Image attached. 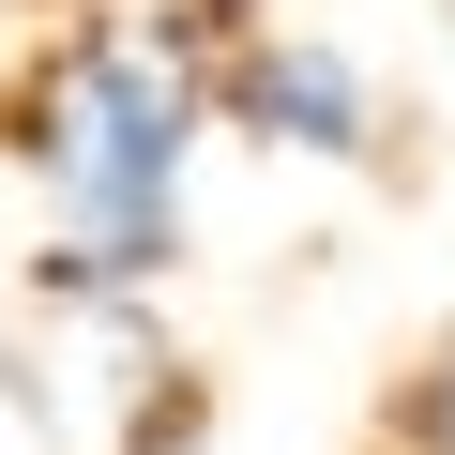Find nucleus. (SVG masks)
I'll return each instance as SVG.
<instances>
[{
	"mask_svg": "<svg viewBox=\"0 0 455 455\" xmlns=\"http://www.w3.org/2000/svg\"><path fill=\"white\" fill-rule=\"evenodd\" d=\"M395 440H410V455H455V334H440V364L410 379V410H395Z\"/></svg>",
	"mask_w": 455,
	"mask_h": 455,
	"instance_id": "3",
	"label": "nucleus"
},
{
	"mask_svg": "<svg viewBox=\"0 0 455 455\" xmlns=\"http://www.w3.org/2000/svg\"><path fill=\"white\" fill-rule=\"evenodd\" d=\"M212 122V76L167 46V31H76L16 107H0V137H16L61 197V259L46 289H152L182 259V152Z\"/></svg>",
	"mask_w": 455,
	"mask_h": 455,
	"instance_id": "1",
	"label": "nucleus"
},
{
	"mask_svg": "<svg viewBox=\"0 0 455 455\" xmlns=\"http://www.w3.org/2000/svg\"><path fill=\"white\" fill-rule=\"evenodd\" d=\"M243 137H274V152H319V167H379V92H364V61L349 46H304V31H274V46H243L228 61V92H212Z\"/></svg>",
	"mask_w": 455,
	"mask_h": 455,
	"instance_id": "2",
	"label": "nucleus"
}]
</instances>
